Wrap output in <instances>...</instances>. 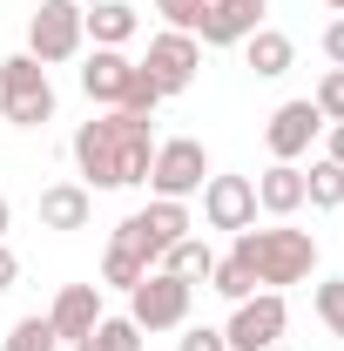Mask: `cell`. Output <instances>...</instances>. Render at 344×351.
<instances>
[{
  "instance_id": "obj_22",
  "label": "cell",
  "mask_w": 344,
  "mask_h": 351,
  "mask_svg": "<svg viewBox=\"0 0 344 351\" xmlns=\"http://www.w3.org/2000/svg\"><path fill=\"white\" fill-rule=\"evenodd\" d=\"M210 291H216V298H230V304H243V298H257V277H250V270H243L236 257H216Z\"/></svg>"
},
{
  "instance_id": "obj_18",
  "label": "cell",
  "mask_w": 344,
  "mask_h": 351,
  "mask_svg": "<svg viewBox=\"0 0 344 351\" xmlns=\"http://www.w3.org/2000/svg\"><path fill=\"white\" fill-rule=\"evenodd\" d=\"M243 61L257 68L263 82H277V75H291V61H297V47H291V34H277V27H257V34L243 41Z\"/></svg>"
},
{
  "instance_id": "obj_2",
  "label": "cell",
  "mask_w": 344,
  "mask_h": 351,
  "mask_svg": "<svg viewBox=\"0 0 344 351\" xmlns=\"http://www.w3.org/2000/svg\"><path fill=\"white\" fill-rule=\"evenodd\" d=\"M175 237H189V203L156 196L149 210L122 217V223H115V237H108V257H101V284L135 291V284L149 277V263H162V250H169Z\"/></svg>"
},
{
  "instance_id": "obj_21",
  "label": "cell",
  "mask_w": 344,
  "mask_h": 351,
  "mask_svg": "<svg viewBox=\"0 0 344 351\" xmlns=\"http://www.w3.org/2000/svg\"><path fill=\"white\" fill-rule=\"evenodd\" d=\"M75 351H142V331H135L129 317H101V324H95Z\"/></svg>"
},
{
  "instance_id": "obj_20",
  "label": "cell",
  "mask_w": 344,
  "mask_h": 351,
  "mask_svg": "<svg viewBox=\"0 0 344 351\" xmlns=\"http://www.w3.org/2000/svg\"><path fill=\"white\" fill-rule=\"evenodd\" d=\"M304 203H310V210H338L344 203V169L331 162V156L304 169Z\"/></svg>"
},
{
  "instance_id": "obj_1",
  "label": "cell",
  "mask_w": 344,
  "mask_h": 351,
  "mask_svg": "<svg viewBox=\"0 0 344 351\" xmlns=\"http://www.w3.org/2000/svg\"><path fill=\"white\" fill-rule=\"evenodd\" d=\"M149 156H156L149 115L108 108V115L75 129V169H82L88 189H135V182H149Z\"/></svg>"
},
{
  "instance_id": "obj_24",
  "label": "cell",
  "mask_w": 344,
  "mask_h": 351,
  "mask_svg": "<svg viewBox=\"0 0 344 351\" xmlns=\"http://www.w3.org/2000/svg\"><path fill=\"white\" fill-rule=\"evenodd\" d=\"M61 338H54V324L47 317H21L14 331H7V351H54Z\"/></svg>"
},
{
  "instance_id": "obj_30",
  "label": "cell",
  "mask_w": 344,
  "mask_h": 351,
  "mask_svg": "<svg viewBox=\"0 0 344 351\" xmlns=\"http://www.w3.org/2000/svg\"><path fill=\"white\" fill-rule=\"evenodd\" d=\"M14 284H21V257L0 243V291H14Z\"/></svg>"
},
{
  "instance_id": "obj_17",
  "label": "cell",
  "mask_w": 344,
  "mask_h": 351,
  "mask_svg": "<svg viewBox=\"0 0 344 351\" xmlns=\"http://www.w3.org/2000/svg\"><path fill=\"white\" fill-rule=\"evenodd\" d=\"M257 210L263 217H297L304 210V169L297 162H270L257 176Z\"/></svg>"
},
{
  "instance_id": "obj_25",
  "label": "cell",
  "mask_w": 344,
  "mask_h": 351,
  "mask_svg": "<svg viewBox=\"0 0 344 351\" xmlns=\"http://www.w3.org/2000/svg\"><path fill=\"white\" fill-rule=\"evenodd\" d=\"M156 14L169 21L175 34H196V27H203V14H210V0H156Z\"/></svg>"
},
{
  "instance_id": "obj_15",
  "label": "cell",
  "mask_w": 344,
  "mask_h": 351,
  "mask_svg": "<svg viewBox=\"0 0 344 351\" xmlns=\"http://www.w3.org/2000/svg\"><path fill=\"white\" fill-rule=\"evenodd\" d=\"M95 189L88 182H47L41 189V230H88Z\"/></svg>"
},
{
  "instance_id": "obj_3",
  "label": "cell",
  "mask_w": 344,
  "mask_h": 351,
  "mask_svg": "<svg viewBox=\"0 0 344 351\" xmlns=\"http://www.w3.org/2000/svg\"><path fill=\"white\" fill-rule=\"evenodd\" d=\"M230 257L243 263L263 291H284V284H304L317 270V237L310 230H284V223L277 230H257L250 223V230H236V250Z\"/></svg>"
},
{
  "instance_id": "obj_23",
  "label": "cell",
  "mask_w": 344,
  "mask_h": 351,
  "mask_svg": "<svg viewBox=\"0 0 344 351\" xmlns=\"http://www.w3.org/2000/svg\"><path fill=\"white\" fill-rule=\"evenodd\" d=\"M310 311L324 317V331H331V338H344V277H324V284L310 291Z\"/></svg>"
},
{
  "instance_id": "obj_13",
  "label": "cell",
  "mask_w": 344,
  "mask_h": 351,
  "mask_svg": "<svg viewBox=\"0 0 344 351\" xmlns=\"http://www.w3.org/2000/svg\"><path fill=\"white\" fill-rule=\"evenodd\" d=\"M101 317H108V311H101V284H61V298H54V311H47V324H54L61 345H82Z\"/></svg>"
},
{
  "instance_id": "obj_16",
  "label": "cell",
  "mask_w": 344,
  "mask_h": 351,
  "mask_svg": "<svg viewBox=\"0 0 344 351\" xmlns=\"http://www.w3.org/2000/svg\"><path fill=\"white\" fill-rule=\"evenodd\" d=\"M82 27L95 47H129L135 27H142V14H135L129 0H95V7H82Z\"/></svg>"
},
{
  "instance_id": "obj_11",
  "label": "cell",
  "mask_w": 344,
  "mask_h": 351,
  "mask_svg": "<svg viewBox=\"0 0 344 351\" xmlns=\"http://www.w3.org/2000/svg\"><path fill=\"white\" fill-rule=\"evenodd\" d=\"M203 223L210 230H250L257 223V182L250 176H210L203 182Z\"/></svg>"
},
{
  "instance_id": "obj_29",
  "label": "cell",
  "mask_w": 344,
  "mask_h": 351,
  "mask_svg": "<svg viewBox=\"0 0 344 351\" xmlns=\"http://www.w3.org/2000/svg\"><path fill=\"white\" fill-rule=\"evenodd\" d=\"M324 54H331V68H344V14L324 27Z\"/></svg>"
},
{
  "instance_id": "obj_7",
  "label": "cell",
  "mask_w": 344,
  "mask_h": 351,
  "mask_svg": "<svg viewBox=\"0 0 344 351\" xmlns=\"http://www.w3.org/2000/svg\"><path fill=\"white\" fill-rule=\"evenodd\" d=\"M189 298H196V284H182L169 270H149L142 284L129 291V324L149 338V331H175L182 317H189Z\"/></svg>"
},
{
  "instance_id": "obj_6",
  "label": "cell",
  "mask_w": 344,
  "mask_h": 351,
  "mask_svg": "<svg viewBox=\"0 0 344 351\" xmlns=\"http://www.w3.org/2000/svg\"><path fill=\"white\" fill-rule=\"evenodd\" d=\"M88 41L82 27V0H41L34 7V21H27V54L41 61V68H54V61H75Z\"/></svg>"
},
{
  "instance_id": "obj_12",
  "label": "cell",
  "mask_w": 344,
  "mask_h": 351,
  "mask_svg": "<svg viewBox=\"0 0 344 351\" xmlns=\"http://www.w3.org/2000/svg\"><path fill=\"white\" fill-rule=\"evenodd\" d=\"M263 7H270V0H210L196 41H203V47H243L263 27Z\"/></svg>"
},
{
  "instance_id": "obj_31",
  "label": "cell",
  "mask_w": 344,
  "mask_h": 351,
  "mask_svg": "<svg viewBox=\"0 0 344 351\" xmlns=\"http://www.w3.org/2000/svg\"><path fill=\"white\" fill-rule=\"evenodd\" d=\"M331 162L344 169V122H331Z\"/></svg>"
},
{
  "instance_id": "obj_34",
  "label": "cell",
  "mask_w": 344,
  "mask_h": 351,
  "mask_svg": "<svg viewBox=\"0 0 344 351\" xmlns=\"http://www.w3.org/2000/svg\"><path fill=\"white\" fill-rule=\"evenodd\" d=\"M270 351H291V345H270Z\"/></svg>"
},
{
  "instance_id": "obj_28",
  "label": "cell",
  "mask_w": 344,
  "mask_h": 351,
  "mask_svg": "<svg viewBox=\"0 0 344 351\" xmlns=\"http://www.w3.org/2000/svg\"><path fill=\"white\" fill-rule=\"evenodd\" d=\"M175 351H230V345H223L216 324H196V331H182V345H175Z\"/></svg>"
},
{
  "instance_id": "obj_4",
  "label": "cell",
  "mask_w": 344,
  "mask_h": 351,
  "mask_svg": "<svg viewBox=\"0 0 344 351\" xmlns=\"http://www.w3.org/2000/svg\"><path fill=\"white\" fill-rule=\"evenodd\" d=\"M0 115H7L14 129L54 122V82H47V68L34 54H7V61H0Z\"/></svg>"
},
{
  "instance_id": "obj_9",
  "label": "cell",
  "mask_w": 344,
  "mask_h": 351,
  "mask_svg": "<svg viewBox=\"0 0 344 351\" xmlns=\"http://www.w3.org/2000/svg\"><path fill=\"white\" fill-rule=\"evenodd\" d=\"M196 68H203V41L196 34H175V27H162L149 41V54H142V75L162 88V95H182V88L196 82Z\"/></svg>"
},
{
  "instance_id": "obj_19",
  "label": "cell",
  "mask_w": 344,
  "mask_h": 351,
  "mask_svg": "<svg viewBox=\"0 0 344 351\" xmlns=\"http://www.w3.org/2000/svg\"><path fill=\"white\" fill-rule=\"evenodd\" d=\"M162 270H169V277H182V284H210L216 250L203 243V237H175L169 250H162Z\"/></svg>"
},
{
  "instance_id": "obj_26",
  "label": "cell",
  "mask_w": 344,
  "mask_h": 351,
  "mask_svg": "<svg viewBox=\"0 0 344 351\" xmlns=\"http://www.w3.org/2000/svg\"><path fill=\"white\" fill-rule=\"evenodd\" d=\"M310 101H317V115H324V122H344V68H331V75L317 82Z\"/></svg>"
},
{
  "instance_id": "obj_5",
  "label": "cell",
  "mask_w": 344,
  "mask_h": 351,
  "mask_svg": "<svg viewBox=\"0 0 344 351\" xmlns=\"http://www.w3.org/2000/svg\"><path fill=\"white\" fill-rule=\"evenodd\" d=\"M203 182H210V149H203L196 135H169V142H156V156H149V189H156V196L189 203Z\"/></svg>"
},
{
  "instance_id": "obj_27",
  "label": "cell",
  "mask_w": 344,
  "mask_h": 351,
  "mask_svg": "<svg viewBox=\"0 0 344 351\" xmlns=\"http://www.w3.org/2000/svg\"><path fill=\"white\" fill-rule=\"evenodd\" d=\"M156 101H162V88L142 75V61H135V82H129V95H122V108L129 115H156Z\"/></svg>"
},
{
  "instance_id": "obj_8",
  "label": "cell",
  "mask_w": 344,
  "mask_h": 351,
  "mask_svg": "<svg viewBox=\"0 0 344 351\" xmlns=\"http://www.w3.org/2000/svg\"><path fill=\"white\" fill-rule=\"evenodd\" d=\"M284 324H291L284 291H257V298H243V304L230 311L223 345H230V351H270V345H284Z\"/></svg>"
},
{
  "instance_id": "obj_33",
  "label": "cell",
  "mask_w": 344,
  "mask_h": 351,
  "mask_svg": "<svg viewBox=\"0 0 344 351\" xmlns=\"http://www.w3.org/2000/svg\"><path fill=\"white\" fill-rule=\"evenodd\" d=\"M324 7H331V14H344V0H324Z\"/></svg>"
},
{
  "instance_id": "obj_10",
  "label": "cell",
  "mask_w": 344,
  "mask_h": 351,
  "mask_svg": "<svg viewBox=\"0 0 344 351\" xmlns=\"http://www.w3.org/2000/svg\"><path fill=\"white\" fill-rule=\"evenodd\" d=\"M317 135H324V115H317V101L304 95V101H284V108L263 122V149H270L277 162H297V156H310Z\"/></svg>"
},
{
  "instance_id": "obj_32",
  "label": "cell",
  "mask_w": 344,
  "mask_h": 351,
  "mask_svg": "<svg viewBox=\"0 0 344 351\" xmlns=\"http://www.w3.org/2000/svg\"><path fill=\"white\" fill-rule=\"evenodd\" d=\"M7 223H14V203L0 196V243H7Z\"/></svg>"
},
{
  "instance_id": "obj_14",
  "label": "cell",
  "mask_w": 344,
  "mask_h": 351,
  "mask_svg": "<svg viewBox=\"0 0 344 351\" xmlns=\"http://www.w3.org/2000/svg\"><path fill=\"white\" fill-rule=\"evenodd\" d=\"M129 82H135V61L122 54V47H95V54L82 61V95L101 101V108H122Z\"/></svg>"
}]
</instances>
